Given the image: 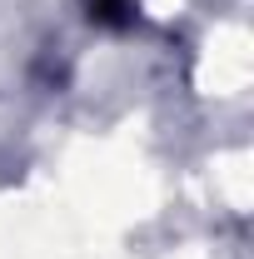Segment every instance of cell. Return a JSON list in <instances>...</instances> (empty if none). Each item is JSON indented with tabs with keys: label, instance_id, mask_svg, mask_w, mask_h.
Returning a JSON list of instances; mask_svg holds the SVG:
<instances>
[{
	"label": "cell",
	"instance_id": "6da1fadb",
	"mask_svg": "<svg viewBox=\"0 0 254 259\" xmlns=\"http://www.w3.org/2000/svg\"><path fill=\"white\" fill-rule=\"evenodd\" d=\"M85 10L100 30H130L135 25V0H85Z\"/></svg>",
	"mask_w": 254,
	"mask_h": 259
}]
</instances>
